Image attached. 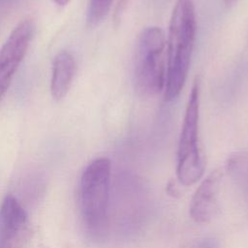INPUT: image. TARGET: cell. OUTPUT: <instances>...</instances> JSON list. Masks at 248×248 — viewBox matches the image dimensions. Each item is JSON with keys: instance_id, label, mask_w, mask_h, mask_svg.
<instances>
[{"instance_id": "obj_9", "label": "cell", "mask_w": 248, "mask_h": 248, "mask_svg": "<svg viewBox=\"0 0 248 248\" xmlns=\"http://www.w3.org/2000/svg\"><path fill=\"white\" fill-rule=\"evenodd\" d=\"M113 0H90L87 9V22L90 26L98 25L108 15Z\"/></svg>"}, {"instance_id": "obj_12", "label": "cell", "mask_w": 248, "mask_h": 248, "mask_svg": "<svg viewBox=\"0 0 248 248\" xmlns=\"http://www.w3.org/2000/svg\"><path fill=\"white\" fill-rule=\"evenodd\" d=\"M236 0H224V3L226 6H231L232 5Z\"/></svg>"}, {"instance_id": "obj_11", "label": "cell", "mask_w": 248, "mask_h": 248, "mask_svg": "<svg viewBox=\"0 0 248 248\" xmlns=\"http://www.w3.org/2000/svg\"><path fill=\"white\" fill-rule=\"evenodd\" d=\"M52 1L55 2L59 6H64V5H66L69 2V0H52Z\"/></svg>"}, {"instance_id": "obj_1", "label": "cell", "mask_w": 248, "mask_h": 248, "mask_svg": "<svg viewBox=\"0 0 248 248\" xmlns=\"http://www.w3.org/2000/svg\"><path fill=\"white\" fill-rule=\"evenodd\" d=\"M196 31V13L192 0H176L167 39V76L164 93L168 102L178 97L186 82Z\"/></svg>"}, {"instance_id": "obj_5", "label": "cell", "mask_w": 248, "mask_h": 248, "mask_svg": "<svg viewBox=\"0 0 248 248\" xmlns=\"http://www.w3.org/2000/svg\"><path fill=\"white\" fill-rule=\"evenodd\" d=\"M0 248H47L13 195H7L0 206Z\"/></svg>"}, {"instance_id": "obj_2", "label": "cell", "mask_w": 248, "mask_h": 248, "mask_svg": "<svg viewBox=\"0 0 248 248\" xmlns=\"http://www.w3.org/2000/svg\"><path fill=\"white\" fill-rule=\"evenodd\" d=\"M110 161L101 157L83 170L78 185V205L82 222L93 236H101L108 225L110 189Z\"/></svg>"}, {"instance_id": "obj_10", "label": "cell", "mask_w": 248, "mask_h": 248, "mask_svg": "<svg viewBox=\"0 0 248 248\" xmlns=\"http://www.w3.org/2000/svg\"><path fill=\"white\" fill-rule=\"evenodd\" d=\"M194 248H219V244L214 238H204L201 240Z\"/></svg>"}, {"instance_id": "obj_3", "label": "cell", "mask_w": 248, "mask_h": 248, "mask_svg": "<svg viewBox=\"0 0 248 248\" xmlns=\"http://www.w3.org/2000/svg\"><path fill=\"white\" fill-rule=\"evenodd\" d=\"M167 76V40L157 26L143 29L137 41L135 52V81L145 96L164 91Z\"/></svg>"}, {"instance_id": "obj_6", "label": "cell", "mask_w": 248, "mask_h": 248, "mask_svg": "<svg viewBox=\"0 0 248 248\" xmlns=\"http://www.w3.org/2000/svg\"><path fill=\"white\" fill-rule=\"evenodd\" d=\"M33 29L31 20H21L14 28L0 48V104L15 73L25 56L32 38Z\"/></svg>"}, {"instance_id": "obj_4", "label": "cell", "mask_w": 248, "mask_h": 248, "mask_svg": "<svg viewBox=\"0 0 248 248\" xmlns=\"http://www.w3.org/2000/svg\"><path fill=\"white\" fill-rule=\"evenodd\" d=\"M199 118L200 89L196 80L189 94L177 147L176 175L184 186L195 184L204 171V157L199 141Z\"/></svg>"}, {"instance_id": "obj_7", "label": "cell", "mask_w": 248, "mask_h": 248, "mask_svg": "<svg viewBox=\"0 0 248 248\" xmlns=\"http://www.w3.org/2000/svg\"><path fill=\"white\" fill-rule=\"evenodd\" d=\"M222 173L218 170L208 174L197 188L189 206L191 218L201 224L208 223L218 211L217 196Z\"/></svg>"}, {"instance_id": "obj_8", "label": "cell", "mask_w": 248, "mask_h": 248, "mask_svg": "<svg viewBox=\"0 0 248 248\" xmlns=\"http://www.w3.org/2000/svg\"><path fill=\"white\" fill-rule=\"evenodd\" d=\"M76 71L74 56L66 51H60L53 60L50 91L54 100H62L68 93Z\"/></svg>"}]
</instances>
